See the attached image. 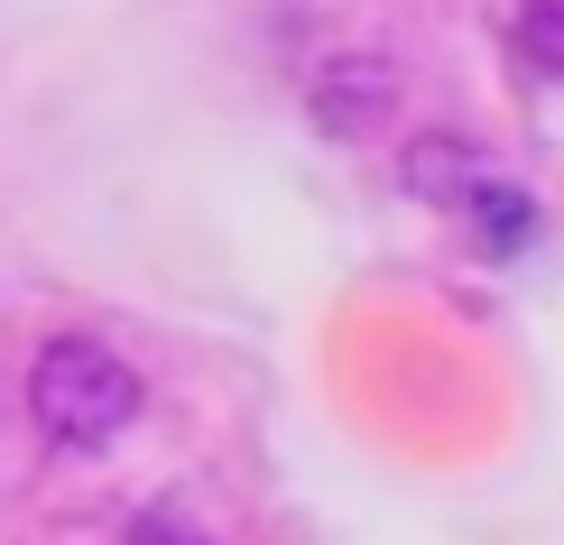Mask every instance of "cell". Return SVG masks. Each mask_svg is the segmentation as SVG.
Wrapping results in <instances>:
<instances>
[{
  "label": "cell",
  "mask_w": 564,
  "mask_h": 545,
  "mask_svg": "<svg viewBox=\"0 0 564 545\" xmlns=\"http://www.w3.org/2000/svg\"><path fill=\"white\" fill-rule=\"evenodd\" d=\"M519 56L536 75H564V0H528L519 10Z\"/></svg>",
  "instance_id": "obj_5"
},
{
  "label": "cell",
  "mask_w": 564,
  "mask_h": 545,
  "mask_svg": "<svg viewBox=\"0 0 564 545\" xmlns=\"http://www.w3.org/2000/svg\"><path fill=\"white\" fill-rule=\"evenodd\" d=\"M130 545H214V536H204L195 517H176V500H158V509L130 527Z\"/></svg>",
  "instance_id": "obj_6"
},
{
  "label": "cell",
  "mask_w": 564,
  "mask_h": 545,
  "mask_svg": "<svg viewBox=\"0 0 564 545\" xmlns=\"http://www.w3.org/2000/svg\"><path fill=\"white\" fill-rule=\"evenodd\" d=\"M454 212H463V231H473L481 250H519L536 231V195H519V185H500V176H481Z\"/></svg>",
  "instance_id": "obj_3"
},
{
  "label": "cell",
  "mask_w": 564,
  "mask_h": 545,
  "mask_svg": "<svg viewBox=\"0 0 564 545\" xmlns=\"http://www.w3.org/2000/svg\"><path fill=\"white\" fill-rule=\"evenodd\" d=\"M29 416H37L46 444H65V454H102V444H121L130 416H139V370L111 342H93V334H56L29 361Z\"/></svg>",
  "instance_id": "obj_1"
},
{
  "label": "cell",
  "mask_w": 564,
  "mask_h": 545,
  "mask_svg": "<svg viewBox=\"0 0 564 545\" xmlns=\"http://www.w3.org/2000/svg\"><path fill=\"white\" fill-rule=\"evenodd\" d=\"M408 185H416V195H435V204H463L481 185V157L463 149L454 130H435V139H416V149H408Z\"/></svg>",
  "instance_id": "obj_4"
},
{
  "label": "cell",
  "mask_w": 564,
  "mask_h": 545,
  "mask_svg": "<svg viewBox=\"0 0 564 545\" xmlns=\"http://www.w3.org/2000/svg\"><path fill=\"white\" fill-rule=\"evenodd\" d=\"M380 111H389V75H380V65H361V56L334 65V75L315 84V121H324V130H343V139H361Z\"/></svg>",
  "instance_id": "obj_2"
}]
</instances>
